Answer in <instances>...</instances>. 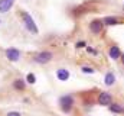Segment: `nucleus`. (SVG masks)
<instances>
[{"mask_svg":"<svg viewBox=\"0 0 124 116\" xmlns=\"http://www.w3.org/2000/svg\"><path fill=\"white\" fill-rule=\"evenodd\" d=\"M74 105H75V100H74V97L71 94L61 96V99H59V109L63 113H71L72 109H74Z\"/></svg>","mask_w":124,"mask_h":116,"instance_id":"1","label":"nucleus"},{"mask_svg":"<svg viewBox=\"0 0 124 116\" xmlns=\"http://www.w3.org/2000/svg\"><path fill=\"white\" fill-rule=\"evenodd\" d=\"M114 102V97L111 94V91H100L98 96H97V103L100 106H110L111 103Z\"/></svg>","mask_w":124,"mask_h":116,"instance_id":"2","label":"nucleus"},{"mask_svg":"<svg viewBox=\"0 0 124 116\" xmlns=\"http://www.w3.org/2000/svg\"><path fill=\"white\" fill-rule=\"evenodd\" d=\"M52 59H54V54L51 51H40L33 57V61L38 62V64H48Z\"/></svg>","mask_w":124,"mask_h":116,"instance_id":"3","label":"nucleus"},{"mask_svg":"<svg viewBox=\"0 0 124 116\" xmlns=\"http://www.w3.org/2000/svg\"><path fill=\"white\" fill-rule=\"evenodd\" d=\"M22 18H23V23H25V28L28 29L29 32H32V33H38V32H39V29H38V26H36L35 20L32 19V16L29 15V13L23 12V13H22Z\"/></svg>","mask_w":124,"mask_h":116,"instance_id":"4","label":"nucleus"},{"mask_svg":"<svg viewBox=\"0 0 124 116\" xmlns=\"http://www.w3.org/2000/svg\"><path fill=\"white\" fill-rule=\"evenodd\" d=\"M104 22H102V19H93L91 22H90V25H88V29H90V32L93 33V35H100V33H102V30H104Z\"/></svg>","mask_w":124,"mask_h":116,"instance_id":"5","label":"nucleus"},{"mask_svg":"<svg viewBox=\"0 0 124 116\" xmlns=\"http://www.w3.org/2000/svg\"><path fill=\"white\" fill-rule=\"evenodd\" d=\"M108 55L113 61H120V58L123 55V51L120 49V47L117 44H110L108 47Z\"/></svg>","mask_w":124,"mask_h":116,"instance_id":"6","label":"nucleus"},{"mask_svg":"<svg viewBox=\"0 0 124 116\" xmlns=\"http://www.w3.org/2000/svg\"><path fill=\"white\" fill-rule=\"evenodd\" d=\"M102 22H104V26H116V25L124 23V18H121V16H105L102 19Z\"/></svg>","mask_w":124,"mask_h":116,"instance_id":"7","label":"nucleus"},{"mask_svg":"<svg viewBox=\"0 0 124 116\" xmlns=\"http://www.w3.org/2000/svg\"><path fill=\"white\" fill-rule=\"evenodd\" d=\"M6 58L9 61H17L20 58V51L16 48H7L6 49Z\"/></svg>","mask_w":124,"mask_h":116,"instance_id":"8","label":"nucleus"},{"mask_svg":"<svg viewBox=\"0 0 124 116\" xmlns=\"http://www.w3.org/2000/svg\"><path fill=\"white\" fill-rule=\"evenodd\" d=\"M108 109H110V112L114 113V115H123L124 113L123 103H120V102H113V103L108 106Z\"/></svg>","mask_w":124,"mask_h":116,"instance_id":"9","label":"nucleus"},{"mask_svg":"<svg viewBox=\"0 0 124 116\" xmlns=\"http://www.w3.org/2000/svg\"><path fill=\"white\" fill-rule=\"evenodd\" d=\"M13 1L12 0H0V13H6L12 9Z\"/></svg>","mask_w":124,"mask_h":116,"instance_id":"10","label":"nucleus"},{"mask_svg":"<svg viewBox=\"0 0 124 116\" xmlns=\"http://www.w3.org/2000/svg\"><path fill=\"white\" fill-rule=\"evenodd\" d=\"M13 88L17 90V91H23V90L26 88V80H23V78H16V80L13 81Z\"/></svg>","mask_w":124,"mask_h":116,"instance_id":"11","label":"nucleus"},{"mask_svg":"<svg viewBox=\"0 0 124 116\" xmlns=\"http://www.w3.org/2000/svg\"><path fill=\"white\" fill-rule=\"evenodd\" d=\"M56 77L59 78V81H66V80L69 78V71L65 70V68H59V70L56 71Z\"/></svg>","mask_w":124,"mask_h":116,"instance_id":"12","label":"nucleus"},{"mask_svg":"<svg viewBox=\"0 0 124 116\" xmlns=\"http://www.w3.org/2000/svg\"><path fill=\"white\" fill-rule=\"evenodd\" d=\"M114 81H116L114 74H113V73H107V74H105V77H104V83H105L107 86H113V84H114Z\"/></svg>","mask_w":124,"mask_h":116,"instance_id":"13","label":"nucleus"},{"mask_svg":"<svg viewBox=\"0 0 124 116\" xmlns=\"http://www.w3.org/2000/svg\"><path fill=\"white\" fill-rule=\"evenodd\" d=\"M81 71L85 73V74H94L95 73V70H94L93 67H87V65H82L81 67Z\"/></svg>","mask_w":124,"mask_h":116,"instance_id":"14","label":"nucleus"},{"mask_svg":"<svg viewBox=\"0 0 124 116\" xmlns=\"http://www.w3.org/2000/svg\"><path fill=\"white\" fill-rule=\"evenodd\" d=\"M26 81H28L29 84H33V83L36 81V77H35V74H32V73H29V74L26 76Z\"/></svg>","mask_w":124,"mask_h":116,"instance_id":"15","label":"nucleus"},{"mask_svg":"<svg viewBox=\"0 0 124 116\" xmlns=\"http://www.w3.org/2000/svg\"><path fill=\"white\" fill-rule=\"evenodd\" d=\"M75 47H77L78 49H81V48H85V47H87V44H85V41H79V42H77V44H75Z\"/></svg>","mask_w":124,"mask_h":116,"instance_id":"16","label":"nucleus"},{"mask_svg":"<svg viewBox=\"0 0 124 116\" xmlns=\"http://www.w3.org/2000/svg\"><path fill=\"white\" fill-rule=\"evenodd\" d=\"M6 116H22V113L20 112H9Z\"/></svg>","mask_w":124,"mask_h":116,"instance_id":"17","label":"nucleus"},{"mask_svg":"<svg viewBox=\"0 0 124 116\" xmlns=\"http://www.w3.org/2000/svg\"><path fill=\"white\" fill-rule=\"evenodd\" d=\"M87 49H88V52H90V54H94V55L97 54V51H95V49H93V48H87Z\"/></svg>","mask_w":124,"mask_h":116,"instance_id":"18","label":"nucleus"},{"mask_svg":"<svg viewBox=\"0 0 124 116\" xmlns=\"http://www.w3.org/2000/svg\"><path fill=\"white\" fill-rule=\"evenodd\" d=\"M120 62L123 64V67H124V52H123V55H121V58H120Z\"/></svg>","mask_w":124,"mask_h":116,"instance_id":"19","label":"nucleus"},{"mask_svg":"<svg viewBox=\"0 0 124 116\" xmlns=\"http://www.w3.org/2000/svg\"><path fill=\"white\" fill-rule=\"evenodd\" d=\"M123 110H124V103H123ZM123 115H124V113H123Z\"/></svg>","mask_w":124,"mask_h":116,"instance_id":"20","label":"nucleus"},{"mask_svg":"<svg viewBox=\"0 0 124 116\" xmlns=\"http://www.w3.org/2000/svg\"><path fill=\"white\" fill-rule=\"evenodd\" d=\"M123 10H124V6H123Z\"/></svg>","mask_w":124,"mask_h":116,"instance_id":"21","label":"nucleus"},{"mask_svg":"<svg viewBox=\"0 0 124 116\" xmlns=\"http://www.w3.org/2000/svg\"><path fill=\"white\" fill-rule=\"evenodd\" d=\"M12 1H15V0H12Z\"/></svg>","mask_w":124,"mask_h":116,"instance_id":"22","label":"nucleus"},{"mask_svg":"<svg viewBox=\"0 0 124 116\" xmlns=\"http://www.w3.org/2000/svg\"><path fill=\"white\" fill-rule=\"evenodd\" d=\"M0 23H1V22H0Z\"/></svg>","mask_w":124,"mask_h":116,"instance_id":"23","label":"nucleus"}]
</instances>
